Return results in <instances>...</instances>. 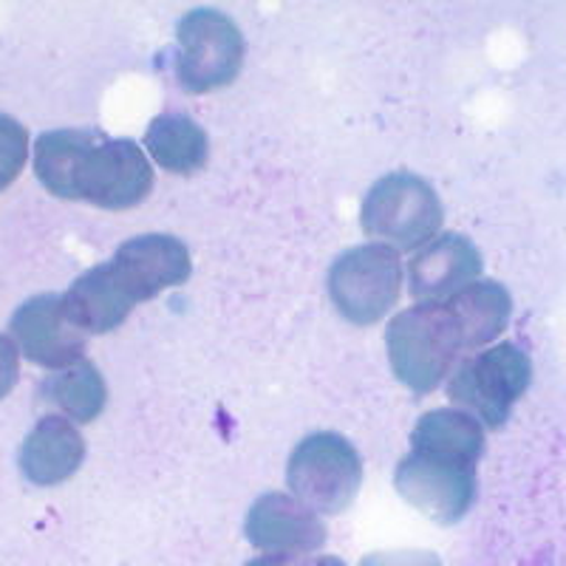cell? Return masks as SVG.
I'll list each match as a JSON object with an SVG mask.
<instances>
[{
	"label": "cell",
	"mask_w": 566,
	"mask_h": 566,
	"mask_svg": "<svg viewBox=\"0 0 566 566\" xmlns=\"http://www.w3.org/2000/svg\"><path fill=\"white\" fill-rule=\"evenodd\" d=\"M247 541L264 553L306 555L326 544V524L292 493L258 495L244 522Z\"/></svg>",
	"instance_id": "11"
},
{
	"label": "cell",
	"mask_w": 566,
	"mask_h": 566,
	"mask_svg": "<svg viewBox=\"0 0 566 566\" xmlns=\"http://www.w3.org/2000/svg\"><path fill=\"white\" fill-rule=\"evenodd\" d=\"M20 377V348L12 337L0 335V399L7 397Z\"/></svg>",
	"instance_id": "21"
},
{
	"label": "cell",
	"mask_w": 566,
	"mask_h": 566,
	"mask_svg": "<svg viewBox=\"0 0 566 566\" xmlns=\"http://www.w3.org/2000/svg\"><path fill=\"white\" fill-rule=\"evenodd\" d=\"M386 346L391 371L417 397L437 391L468 354L444 303H417L397 312L386 328Z\"/></svg>",
	"instance_id": "2"
},
{
	"label": "cell",
	"mask_w": 566,
	"mask_h": 566,
	"mask_svg": "<svg viewBox=\"0 0 566 566\" xmlns=\"http://www.w3.org/2000/svg\"><path fill=\"white\" fill-rule=\"evenodd\" d=\"M444 207L422 176L397 170L368 187L360 207V227L368 239L397 252H417L442 230Z\"/></svg>",
	"instance_id": "3"
},
{
	"label": "cell",
	"mask_w": 566,
	"mask_h": 566,
	"mask_svg": "<svg viewBox=\"0 0 566 566\" xmlns=\"http://www.w3.org/2000/svg\"><path fill=\"white\" fill-rule=\"evenodd\" d=\"M244 566H306V555L266 553V555H258V558L247 560Z\"/></svg>",
	"instance_id": "22"
},
{
	"label": "cell",
	"mask_w": 566,
	"mask_h": 566,
	"mask_svg": "<svg viewBox=\"0 0 566 566\" xmlns=\"http://www.w3.org/2000/svg\"><path fill=\"white\" fill-rule=\"evenodd\" d=\"M145 150L170 174H199L210 159L207 130L187 114H159L145 130Z\"/></svg>",
	"instance_id": "17"
},
{
	"label": "cell",
	"mask_w": 566,
	"mask_h": 566,
	"mask_svg": "<svg viewBox=\"0 0 566 566\" xmlns=\"http://www.w3.org/2000/svg\"><path fill=\"white\" fill-rule=\"evenodd\" d=\"M111 261L134 290L136 301H154L165 290H176L187 283L193 272L185 241L165 232H145V235L128 239Z\"/></svg>",
	"instance_id": "12"
},
{
	"label": "cell",
	"mask_w": 566,
	"mask_h": 566,
	"mask_svg": "<svg viewBox=\"0 0 566 566\" xmlns=\"http://www.w3.org/2000/svg\"><path fill=\"white\" fill-rule=\"evenodd\" d=\"M527 386V354L513 343H499L459 363L448 380V399L488 428H502Z\"/></svg>",
	"instance_id": "7"
},
{
	"label": "cell",
	"mask_w": 566,
	"mask_h": 566,
	"mask_svg": "<svg viewBox=\"0 0 566 566\" xmlns=\"http://www.w3.org/2000/svg\"><path fill=\"white\" fill-rule=\"evenodd\" d=\"M360 566H442V560L428 549H386L366 555Z\"/></svg>",
	"instance_id": "20"
},
{
	"label": "cell",
	"mask_w": 566,
	"mask_h": 566,
	"mask_svg": "<svg viewBox=\"0 0 566 566\" xmlns=\"http://www.w3.org/2000/svg\"><path fill=\"white\" fill-rule=\"evenodd\" d=\"M136 295L114 261L91 266L71 283L63 295V310L69 321L85 335H108L125 323L136 306Z\"/></svg>",
	"instance_id": "13"
},
{
	"label": "cell",
	"mask_w": 566,
	"mask_h": 566,
	"mask_svg": "<svg viewBox=\"0 0 566 566\" xmlns=\"http://www.w3.org/2000/svg\"><path fill=\"white\" fill-rule=\"evenodd\" d=\"M244 54L239 23L219 9H193L176 27L174 71L187 94H210L235 83Z\"/></svg>",
	"instance_id": "5"
},
{
	"label": "cell",
	"mask_w": 566,
	"mask_h": 566,
	"mask_svg": "<svg viewBox=\"0 0 566 566\" xmlns=\"http://www.w3.org/2000/svg\"><path fill=\"white\" fill-rule=\"evenodd\" d=\"M444 306L457 321L464 352H476V348L495 340L510 323V312H513L510 292L495 281L470 283L468 290L453 295L451 301H444Z\"/></svg>",
	"instance_id": "16"
},
{
	"label": "cell",
	"mask_w": 566,
	"mask_h": 566,
	"mask_svg": "<svg viewBox=\"0 0 566 566\" xmlns=\"http://www.w3.org/2000/svg\"><path fill=\"white\" fill-rule=\"evenodd\" d=\"M363 484V459L337 431L303 437L286 464V488L317 515H340Z\"/></svg>",
	"instance_id": "4"
},
{
	"label": "cell",
	"mask_w": 566,
	"mask_h": 566,
	"mask_svg": "<svg viewBox=\"0 0 566 566\" xmlns=\"http://www.w3.org/2000/svg\"><path fill=\"white\" fill-rule=\"evenodd\" d=\"M399 495L437 524L462 522L476 502V468L411 451L394 470Z\"/></svg>",
	"instance_id": "8"
},
{
	"label": "cell",
	"mask_w": 566,
	"mask_h": 566,
	"mask_svg": "<svg viewBox=\"0 0 566 566\" xmlns=\"http://www.w3.org/2000/svg\"><path fill=\"white\" fill-rule=\"evenodd\" d=\"M411 451L476 468L484 453V428L462 408H433L413 424Z\"/></svg>",
	"instance_id": "15"
},
{
	"label": "cell",
	"mask_w": 566,
	"mask_h": 566,
	"mask_svg": "<svg viewBox=\"0 0 566 566\" xmlns=\"http://www.w3.org/2000/svg\"><path fill=\"white\" fill-rule=\"evenodd\" d=\"M482 275V252L462 232H439L408 261V292L417 303H444Z\"/></svg>",
	"instance_id": "10"
},
{
	"label": "cell",
	"mask_w": 566,
	"mask_h": 566,
	"mask_svg": "<svg viewBox=\"0 0 566 566\" xmlns=\"http://www.w3.org/2000/svg\"><path fill=\"white\" fill-rule=\"evenodd\" d=\"M9 328L20 352L27 354L34 366L69 368L85 360L83 354L88 346V335L69 321L63 310V295L57 292H45V295H34L27 303H20Z\"/></svg>",
	"instance_id": "9"
},
{
	"label": "cell",
	"mask_w": 566,
	"mask_h": 566,
	"mask_svg": "<svg viewBox=\"0 0 566 566\" xmlns=\"http://www.w3.org/2000/svg\"><path fill=\"white\" fill-rule=\"evenodd\" d=\"M40 399L49 406L60 408L65 419L85 424L103 413L108 402V386H105L103 374L91 360H80L63 371L52 374L40 382Z\"/></svg>",
	"instance_id": "18"
},
{
	"label": "cell",
	"mask_w": 566,
	"mask_h": 566,
	"mask_svg": "<svg viewBox=\"0 0 566 566\" xmlns=\"http://www.w3.org/2000/svg\"><path fill=\"white\" fill-rule=\"evenodd\" d=\"M328 297L354 326H374L397 306L402 292V261L388 244L348 247L332 261Z\"/></svg>",
	"instance_id": "6"
},
{
	"label": "cell",
	"mask_w": 566,
	"mask_h": 566,
	"mask_svg": "<svg viewBox=\"0 0 566 566\" xmlns=\"http://www.w3.org/2000/svg\"><path fill=\"white\" fill-rule=\"evenodd\" d=\"M306 566H346L337 555H306Z\"/></svg>",
	"instance_id": "23"
},
{
	"label": "cell",
	"mask_w": 566,
	"mask_h": 566,
	"mask_svg": "<svg viewBox=\"0 0 566 566\" xmlns=\"http://www.w3.org/2000/svg\"><path fill=\"white\" fill-rule=\"evenodd\" d=\"M85 459V439L65 417L38 419L20 444V473L38 488H54L80 470Z\"/></svg>",
	"instance_id": "14"
},
{
	"label": "cell",
	"mask_w": 566,
	"mask_h": 566,
	"mask_svg": "<svg viewBox=\"0 0 566 566\" xmlns=\"http://www.w3.org/2000/svg\"><path fill=\"white\" fill-rule=\"evenodd\" d=\"M29 159L27 128L9 114H0V190H7Z\"/></svg>",
	"instance_id": "19"
},
{
	"label": "cell",
	"mask_w": 566,
	"mask_h": 566,
	"mask_svg": "<svg viewBox=\"0 0 566 566\" xmlns=\"http://www.w3.org/2000/svg\"><path fill=\"white\" fill-rule=\"evenodd\" d=\"M34 174L57 199L88 201L103 210H130L154 190V168L134 139L103 130H45L34 142Z\"/></svg>",
	"instance_id": "1"
}]
</instances>
